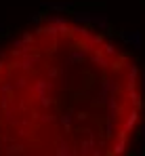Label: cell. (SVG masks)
<instances>
[{
    "mask_svg": "<svg viewBox=\"0 0 145 156\" xmlns=\"http://www.w3.org/2000/svg\"><path fill=\"white\" fill-rule=\"evenodd\" d=\"M141 110L137 66L91 23H42L0 53V156H124Z\"/></svg>",
    "mask_w": 145,
    "mask_h": 156,
    "instance_id": "cell-1",
    "label": "cell"
},
{
    "mask_svg": "<svg viewBox=\"0 0 145 156\" xmlns=\"http://www.w3.org/2000/svg\"><path fill=\"white\" fill-rule=\"evenodd\" d=\"M143 4H145V0H143Z\"/></svg>",
    "mask_w": 145,
    "mask_h": 156,
    "instance_id": "cell-2",
    "label": "cell"
}]
</instances>
